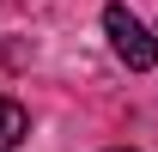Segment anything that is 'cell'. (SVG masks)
Wrapping results in <instances>:
<instances>
[{
	"mask_svg": "<svg viewBox=\"0 0 158 152\" xmlns=\"http://www.w3.org/2000/svg\"><path fill=\"white\" fill-rule=\"evenodd\" d=\"M103 37H110V49H116L134 73H152V67H158V43H152V31H146L128 6H103Z\"/></svg>",
	"mask_w": 158,
	"mask_h": 152,
	"instance_id": "6da1fadb",
	"label": "cell"
},
{
	"mask_svg": "<svg viewBox=\"0 0 158 152\" xmlns=\"http://www.w3.org/2000/svg\"><path fill=\"white\" fill-rule=\"evenodd\" d=\"M31 140V110L24 103H12V97H0V152H12Z\"/></svg>",
	"mask_w": 158,
	"mask_h": 152,
	"instance_id": "7a4b0ae2",
	"label": "cell"
},
{
	"mask_svg": "<svg viewBox=\"0 0 158 152\" xmlns=\"http://www.w3.org/2000/svg\"><path fill=\"white\" fill-rule=\"evenodd\" d=\"M110 152H134V146H110Z\"/></svg>",
	"mask_w": 158,
	"mask_h": 152,
	"instance_id": "3957f363",
	"label": "cell"
}]
</instances>
